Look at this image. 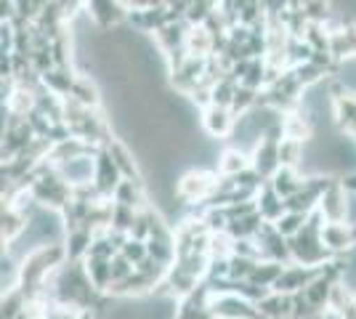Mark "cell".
<instances>
[{"instance_id": "obj_8", "label": "cell", "mask_w": 356, "mask_h": 319, "mask_svg": "<svg viewBox=\"0 0 356 319\" xmlns=\"http://www.w3.org/2000/svg\"><path fill=\"white\" fill-rule=\"evenodd\" d=\"M86 272H88L90 285L99 290H112L115 277H112V261L109 259H86Z\"/></svg>"}, {"instance_id": "obj_15", "label": "cell", "mask_w": 356, "mask_h": 319, "mask_svg": "<svg viewBox=\"0 0 356 319\" xmlns=\"http://www.w3.org/2000/svg\"><path fill=\"white\" fill-rule=\"evenodd\" d=\"M70 99H74L77 104L88 106V109H96V106H99V91L90 85V80H86V77H77Z\"/></svg>"}, {"instance_id": "obj_10", "label": "cell", "mask_w": 356, "mask_h": 319, "mask_svg": "<svg viewBox=\"0 0 356 319\" xmlns=\"http://www.w3.org/2000/svg\"><path fill=\"white\" fill-rule=\"evenodd\" d=\"M115 205H125V208H134V211L147 208V205H144L141 181H128V179H122L120 186L115 189Z\"/></svg>"}, {"instance_id": "obj_16", "label": "cell", "mask_w": 356, "mask_h": 319, "mask_svg": "<svg viewBox=\"0 0 356 319\" xmlns=\"http://www.w3.org/2000/svg\"><path fill=\"white\" fill-rule=\"evenodd\" d=\"M218 8V3H208V0H200L189 6V14H186V24L189 27H205V22L210 19V14Z\"/></svg>"}, {"instance_id": "obj_6", "label": "cell", "mask_w": 356, "mask_h": 319, "mask_svg": "<svg viewBox=\"0 0 356 319\" xmlns=\"http://www.w3.org/2000/svg\"><path fill=\"white\" fill-rule=\"evenodd\" d=\"M255 202H258V213H261V218H264L266 224H277L284 213H287L284 211V199L274 192V186H271V183H266V186L258 192Z\"/></svg>"}, {"instance_id": "obj_7", "label": "cell", "mask_w": 356, "mask_h": 319, "mask_svg": "<svg viewBox=\"0 0 356 319\" xmlns=\"http://www.w3.org/2000/svg\"><path fill=\"white\" fill-rule=\"evenodd\" d=\"M293 295H280V293H271L266 301L258 304V311L264 319H293Z\"/></svg>"}, {"instance_id": "obj_11", "label": "cell", "mask_w": 356, "mask_h": 319, "mask_svg": "<svg viewBox=\"0 0 356 319\" xmlns=\"http://www.w3.org/2000/svg\"><path fill=\"white\" fill-rule=\"evenodd\" d=\"M109 152H112V160H115L118 170L122 173V179H128V181H141V173H138V167H136L134 157H131L125 144L112 141V144H109Z\"/></svg>"}, {"instance_id": "obj_12", "label": "cell", "mask_w": 356, "mask_h": 319, "mask_svg": "<svg viewBox=\"0 0 356 319\" xmlns=\"http://www.w3.org/2000/svg\"><path fill=\"white\" fill-rule=\"evenodd\" d=\"M284 263L280 261H258V266H255V272H252L250 282L252 285H261V288H274L277 285V279L284 274Z\"/></svg>"}, {"instance_id": "obj_17", "label": "cell", "mask_w": 356, "mask_h": 319, "mask_svg": "<svg viewBox=\"0 0 356 319\" xmlns=\"http://www.w3.org/2000/svg\"><path fill=\"white\" fill-rule=\"evenodd\" d=\"M136 213L134 208H125V205H115V215H112V229H118V231H125V234H131V229H134V221H136Z\"/></svg>"}, {"instance_id": "obj_4", "label": "cell", "mask_w": 356, "mask_h": 319, "mask_svg": "<svg viewBox=\"0 0 356 319\" xmlns=\"http://www.w3.org/2000/svg\"><path fill=\"white\" fill-rule=\"evenodd\" d=\"M234 122H237V117L232 115V109H223V106H210V109L202 112V125H205L210 138L232 136Z\"/></svg>"}, {"instance_id": "obj_14", "label": "cell", "mask_w": 356, "mask_h": 319, "mask_svg": "<svg viewBox=\"0 0 356 319\" xmlns=\"http://www.w3.org/2000/svg\"><path fill=\"white\" fill-rule=\"evenodd\" d=\"M248 160H245V154L237 152V149H226L221 154V160H218V176H237L242 170H248Z\"/></svg>"}, {"instance_id": "obj_18", "label": "cell", "mask_w": 356, "mask_h": 319, "mask_svg": "<svg viewBox=\"0 0 356 319\" xmlns=\"http://www.w3.org/2000/svg\"><path fill=\"white\" fill-rule=\"evenodd\" d=\"M120 253H122L125 259L131 261L134 266H138L141 261H147V259H149V247H147V243H141V240H134V237H131V240L125 243V247H122Z\"/></svg>"}, {"instance_id": "obj_2", "label": "cell", "mask_w": 356, "mask_h": 319, "mask_svg": "<svg viewBox=\"0 0 356 319\" xmlns=\"http://www.w3.org/2000/svg\"><path fill=\"white\" fill-rule=\"evenodd\" d=\"M96 160V176H93V186L102 192V197H115V189L122 181V173L118 170L109 147H102V152L93 157Z\"/></svg>"}, {"instance_id": "obj_9", "label": "cell", "mask_w": 356, "mask_h": 319, "mask_svg": "<svg viewBox=\"0 0 356 319\" xmlns=\"http://www.w3.org/2000/svg\"><path fill=\"white\" fill-rule=\"evenodd\" d=\"M303 181H306V179H300L293 167H280V170L271 176L268 183L274 186V192L282 199H290L293 195H298V192L303 189Z\"/></svg>"}, {"instance_id": "obj_13", "label": "cell", "mask_w": 356, "mask_h": 319, "mask_svg": "<svg viewBox=\"0 0 356 319\" xmlns=\"http://www.w3.org/2000/svg\"><path fill=\"white\" fill-rule=\"evenodd\" d=\"M306 224H309V215H303V213H284L274 227H277V231L282 234L284 240H293V237H298L303 231Z\"/></svg>"}, {"instance_id": "obj_19", "label": "cell", "mask_w": 356, "mask_h": 319, "mask_svg": "<svg viewBox=\"0 0 356 319\" xmlns=\"http://www.w3.org/2000/svg\"><path fill=\"white\" fill-rule=\"evenodd\" d=\"M229 263H232V279H250L252 272H255V266H258V261H250V259H239V256H232L229 259Z\"/></svg>"}, {"instance_id": "obj_20", "label": "cell", "mask_w": 356, "mask_h": 319, "mask_svg": "<svg viewBox=\"0 0 356 319\" xmlns=\"http://www.w3.org/2000/svg\"><path fill=\"white\" fill-rule=\"evenodd\" d=\"M134 274H136V266L125 259L122 253H118V256L112 259V277H115V285L125 282V279H128V277H134Z\"/></svg>"}, {"instance_id": "obj_1", "label": "cell", "mask_w": 356, "mask_h": 319, "mask_svg": "<svg viewBox=\"0 0 356 319\" xmlns=\"http://www.w3.org/2000/svg\"><path fill=\"white\" fill-rule=\"evenodd\" d=\"M208 306L210 311L216 314V319H264L258 306L250 304L242 295H218Z\"/></svg>"}, {"instance_id": "obj_3", "label": "cell", "mask_w": 356, "mask_h": 319, "mask_svg": "<svg viewBox=\"0 0 356 319\" xmlns=\"http://www.w3.org/2000/svg\"><path fill=\"white\" fill-rule=\"evenodd\" d=\"M346 211H348V192L335 181L319 199V213L325 215L327 224H346Z\"/></svg>"}, {"instance_id": "obj_5", "label": "cell", "mask_w": 356, "mask_h": 319, "mask_svg": "<svg viewBox=\"0 0 356 319\" xmlns=\"http://www.w3.org/2000/svg\"><path fill=\"white\" fill-rule=\"evenodd\" d=\"M252 167L264 176V179H268L271 181V176L280 170V144L277 141H268V138H264L261 141V147L255 149V154H252Z\"/></svg>"}]
</instances>
